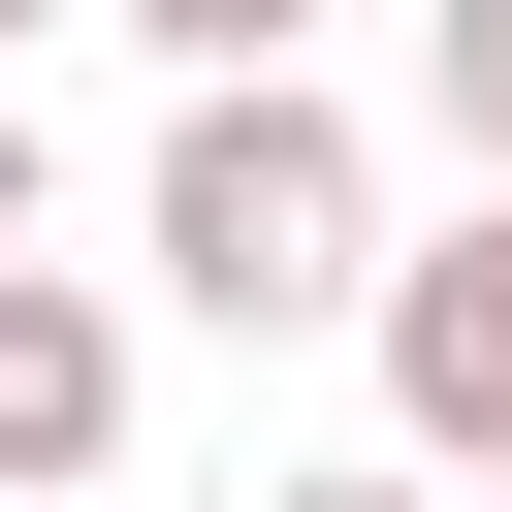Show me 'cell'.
<instances>
[{
    "label": "cell",
    "instance_id": "ba28073f",
    "mask_svg": "<svg viewBox=\"0 0 512 512\" xmlns=\"http://www.w3.org/2000/svg\"><path fill=\"white\" fill-rule=\"evenodd\" d=\"M32 32H64V0H0V64H32Z\"/></svg>",
    "mask_w": 512,
    "mask_h": 512
},
{
    "label": "cell",
    "instance_id": "277c9868",
    "mask_svg": "<svg viewBox=\"0 0 512 512\" xmlns=\"http://www.w3.org/2000/svg\"><path fill=\"white\" fill-rule=\"evenodd\" d=\"M416 96H448V160L512 192V0H448V32H416Z\"/></svg>",
    "mask_w": 512,
    "mask_h": 512
},
{
    "label": "cell",
    "instance_id": "3957f363",
    "mask_svg": "<svg viewBox=\"0 0 512 512\" xmlns=\"http://www.w3.org/2000/svg\"><path fill=\"white\" fill-rule=\"evenodd\" d=\"M128 480V288L0 256V512H96Z\"/></svg>",
    "mask_w": 512,
    "mask_h": 512
},
{
    "label": "cell",
    "instance_id": "52a82bcc",
    "mask_svg": "<svg viewBox=\"0 0 512 512\" xmlns=\"http://www.w3.org/2000/svg\"><path fill=\"white\" fill-rule=\"evenodd\" d=\"M0 256H32V96H0Z\"/></svg>",
    "mask_w": 512,
    "mask_h": 512
},
{
    "label": "cell",
    "instance_id": "7a4b0ae2",
    "mask_svg": "<svg viewBox=\"0 0 512 512\" xmlns=\"http://www.w3.org/2000/svg\"><path fill=\"white\" fill-rule=\"evenodd\" d=\"M384 416H416V480H512V192H448L416 256H384Z\"/></svg>",
    "mask_w": 512,
    "mask_h": 512
},
{
    "label": "cell",
    "instance_id": "6da1fadb",
    "mask_svg": "<svg viewBox=\"0 0 512 512\" xmlns=\"http://www.w3.org/2000/svg\"><path fill=\"white\" fill-rule=\"evenodd\" d=\"M160 288L224 320V352H288V320H384V160H352V96L320 64H256V96H160Z\"/></svg>",
    "mask_w": 512,
    "mask_h": 512
},
{
    "label": "cell",
    "instance_id": "8992f818",
    "mask_svg": "<svg viewBox=\"0 0 512 512\" xmlns=\"http://www.w3.org/2000/svg\"><path fill=\"white\" fill-rule=\"evenodd\" d=\"M256 512H448V480H256Z\"/></svg>",
    "mask_w": 512,
    "mask_h": 512
},
{
    "label": "cell",
    "instance_id": "5b68a950",
    "mask_svg": "<svg viewBox=\"0 0 512 512\" xmlns=\"http://www.w3.org/2000/svg\"><path fill=\"white\" fill-rule=\"evenodd\" d=\"M128 32H160V64H192V96H256V64H288V32H320V0H128Z\"/></svg>",
    "mask_w": 512,
    "mask_h": 512
}]
</instances>
